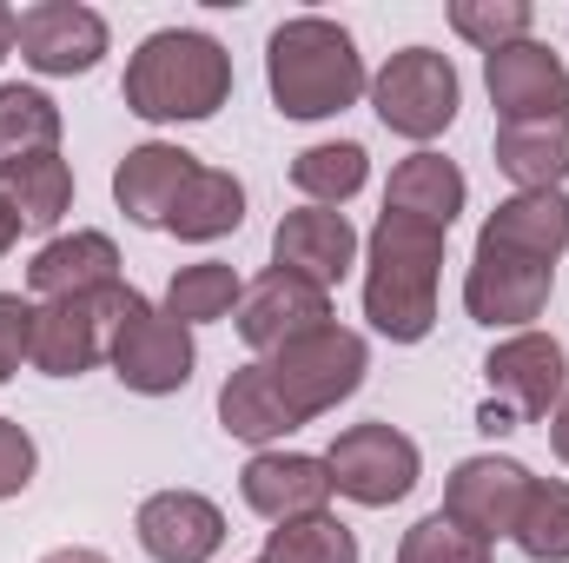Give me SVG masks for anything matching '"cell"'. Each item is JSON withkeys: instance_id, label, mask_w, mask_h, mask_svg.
I'll list each match as a JSON object with an SVG mask.
<instances>
[{"instance_id": "6da1fadb", "label": "cell", "mask_w": 569, "mask_h": 563, "mask_svg": "<svg viewBox=\"0 0 569 563\" xmlns=\"http://www.w3.org/2000/svg\"><path fill=\"white\" fill-rule=\"evenodd\" d=\"M127 113H140L152 127L166 120H212L232 100V53L199 33V27H166L140 40V53L127 60Z\"/></svg>"}, {"instance_id": "7a4b0ae2", "label": "cell", "mask_w": 569, "mask_h": 563, "mask_svg": "<svg viewBox=\"0 0 569 563\" xmlns=\"http://www.w3.org/2000/svg\"><path fill=\"white\" fill-rule=\"evenodd\" d=\"M266 80L284 120H331L358 107V93L371 87L358 40L325 13H298L266 40Z\"/></svg>"}, {"instance_id": "3957f363", "label": "cell", "mask_w": 569, "mask_h": 563, "mask_svg": "<svg viewBox=\"0 0 569 563\" xmlns=\"http://www.w3.org/2000/svg\"><path fill=\"white\" fill-rule=\"evenodd\" d=\"M437 273H443V233L385 213L371 226V266H365V318L391 345H418L437 325Z\"/></svg>"}, {"instance_id": "277c9868", "label": "cell", "mask_w": 569, "mask_h": 563, "mask_svg": "<svg viewBox=\"0 0 569 563\" xmlns=\"http://www.w3.org/2000/svg\"><path fill=\"white\" fill-rule=\"evenodd\" d=\"M107 358H113V378L140 398H166V392H186L199 352H192V332L179 318H166V305L140 298L133 285L120 292V312H113V332H107Z\"/></svg>"}, {"instance_id": "5b68a950", "label": "cell", "mask_w": 569, "mask_h": 563, "mask_svg": "<svg viewBox=\"0 0 569 563\" xmlns=\"http://www.w3.org/2000/svg\"><path fill=\"white\" fill-rule=\"evenodd\" d=\"M266 372H272L279 398L291 405V418L311 424V418H325V412H338V405L365 385L371 352H365L358 332H345V325H318V332H305V338L279 345V352L266 358Z\"/></svg>"}, {"instance_id": "8992f818", "label": "cell", "mask_w": 569, "mask_h": 563, "mask_svg": "<svg viewBox=\"0 0 569 563\" xmlns=\"http://www.w3.org/2000/svg\"><path fill=\"white\" fill-rule=\"evenodd\" d=\"M457 67H450V53H437V47H405V53H391L385 67H378V80H371V107H378V120L391 127V134H405V140H437L450 120H457Z\"/></svg>"}, {"instance_id": "52a82bcc", "label": "cell", "mask_w": 569, "mask_h": 563, "mask_svg": "<svg viewBox=\"0 0 569 563\" xmlns=\"http://www.w3.org/2000/svg\"><path fill=\"white\" fill-rule=\"evenodd\" d=\"M325 471H331V491L365 504V511H385L398 497H411L418 484V444L398 431V424H351L331 437L325 451Z\"/></svg>"}, {"instance_id": "ba28073f", "label": "cell", "mask_w": 569, "mask_h": 563, "mask_svg": "<svg viewBox=\"0 0 569 563\" xmlns=\"http://www.w3.org/2000/svg\"><path fill=\"white\" fill-rule=\"evenodd\" d=\"M550 285H557V266L477 239L470 273H463V312H470L477 325H490V332H497V325H530V318H543Z\"/></svg>"}, {"instance_id": "9c48e42d", "label": "cell", "mask_w": 569, "mask_h": 563, "mask_svg": "<svg viewBox=\"0 0 569 563\" xmlns=\"http://www.w3.org/2000/svg\"><path fill=\"white\" fill-rule=\"evenodd\" d=\"M483 378H490V398H497L517 424L550 418L569 398V358L550 332H517V338H503V345L483 358Z\"/></svg>"}, {"instance_id": "30bf717a", "label": "cell", "mask_w": 569, "mask_h": 563, "mask_svg": "<svg viewBox=\"0 0 569 563\" xmlns=\"http://www.w3.org/2000/svg\"><path fill=\"white\" fill-rule=\"evenodd\" d=\"M20 60L47 80H73V73H93L100 53H107V20L93 7H73V0H40L20 13V33H13Z\"/></svg>"}, {"instance_id": "8fae6325", "label": "cell", "mask_w": 569, "mask_h": 563, "mask_svg": "<svg viewBox=\"0 0 569 563\" xmlns=\"http://www.w3.org/2000/svg\"><path fill=\"white\" fill-rule=\"evenodd\" d=\"M120 292H93V298H53L33 312V365L47 378H80L93 372V358L107 352V332H113V312H120Z\"/></svg>"}, {"instance_id": "7c38bea8", "label": "cell", "mask_w": 569, "mask_h": 563, "mask_svg": "<svg viewBox=\"0 0 569 563\" xmlns=\"http://www.w3.org/2000/svg\"><path fill=\"white\" fill-rule=\"evenodd\" d=\"M530 471L517 457H463L443 484V517H457L463 531H477L483 544L510 537L517 517H523V497H530Z\"/></svg>"}, {"instance_id": "4fadbf2b", "label": "cell", "mask_w": 569, "mask_h": 563, "mask_svg": "<svg viewBox=\"0 0 569 563\" xmlns=\"http://www.w3.org/2000/svg\"><path fill=\"white\" fill-rule=\"evenodd\" d=\"M483 87H490V107L503 113V127L550 120L569 107V67L543 40H517V47L483 53Z\"/></svg>"}, {"instance_id": "5bb4252c", "label": "cell", "mask_w": 569, "mask_h": 563, "mask_svg": "<svg viewBox=\"0 0 569 563\" xmlns=\"http://www.w3.org/2000/svg\"><path fill=\"white\" fill-rule=\"evenodd\" d=\"M318 325H331V292L298 279V273H279V266L266 279H252L246 298H239V338L252 352H279V345L318 332Z\"/></svg>"}, {"instance_id": "9a60e30c", "label": "cell", "mask_w": 569, "mask_h": 563, "mask_svg": "<svg viewBox=\"0 0 569 563\" xmlns=\"http://www.w3.org/2000/svg\"><path fill=\"white\" fill-rule=\"evenodd\" d=\"M133 531H140V551L152 563H212L226 544V511L199 491H152Z\"/></svg>"}, {"instance_id": "2e32d148", "label": "cell", "mask_w": 569, "mask_h": 563, "mask_svg": "<svg viewBox=\"0 0 569 563\" xmlns=\"http://www.w3.org/2000/svg\"><path fill=\"white\" fill-rule=\"evenodd\" d=\"M272 266L331 292V285L358 266V233L331 206H298V213H284L279 233H272Z\"/></svg>"}, {"instance_id": "e0dca14e", "label": "cell", "mask_w": 569, "mask_h": 563, "mask_svg": "<svg viewBox=\"0 0 569 563\" xmlns=\"http://www.w3.org/2000/svg\"><path fill=\"white\" fill-rule=\"evenodd\" d=\"M239 491L259 517L291 524V517H318L331 504V471H325V457H305V451H259L239 471Z\"/></svg>"}, {"instance_id": "ac0fdd59", "label": "cell", "mask_w": 569, "mask_h": 563, "mask_svg": "<svg viewBox=\"0 0 569 563\" xmlns=\"http://www.w3.org/2000/svg\"><path fill=\"white\" fill-rule=\"evenodd\" d=\"M192 172H199V152L166 146V140H146V146H133V152L120 159L113 199H120V213H127L133 226H166V213L179 206V192H186Z\"/></svg>"}, {"instance_id": "d6986e66", "label": "cell", "mask_w": 569, "mask_h": 563, "mask_svg": "<svg viewBox=\"0 0 569 563\" xmlns=\"http://www.w3.org/2000/svg\"><path fill=\"white\" fill-rule=\"evenodd\" d=\"M33 298H93V292H113L120 285V246L107 233H73V239H47L27 266Z\"/></svg>"}, {"instance_id": "ffe728a7", "label": "cell", "mask_w": 569, "mask_h": 563, "mask_svg": "<svg viewBox=\"0 0 569 563\" xmlns=\"http://www.w3.org/2000/svg\"><path fill=\"white\" fill-rule=\"evenodd\" d=\"M497 172L517 179V192H563V179H569V113L497 127Z\"/></svg>"}, {"instance_id": "44dd1931", "label": "cell", "mask_w": 569, "mask_h": 563, "mask_svg": "<svg viewBox=\"0 0 569 563\" xmlns=\"http://www.w3.org/2000/svg\"><path fill=\"white\" fill-rule=\"evenodd\" d=\"M463 199H470V186H463L457 159H443V152H411V159L391 172L385 213H398V219H418V226L450 233V226H457V213H463Z\"/></svg>"}, {"instance_id": "7402d4cb", "label": "cell", "mask_w": 569, "mask_h": 563, "mask_svg": "<svg viewBox=\"0 0 569 563\" xmlns=\"http://www.w3.org/2000/svg\"><path fill=\"white\" fill-rule=\"evenodd\" d=\"M477 239H490V246H510V253H530V259H543V266H557L569 253V199L563 192H510L490 219H483V233Z\"/></svg>"}, {"instance_id": "603a6c76", "label": "cell", "mask_w": 569, "mask_h": 563, "mask_svg": "<svg viewBox=\"0 0 569 563\" xmlns=\"http://www.w3.org/2000/svg\"><path fill=\"white\" fill-rule=\"evenodd\" d=\"M246 219V186L226 172V166H199L179 192V206L166 213V233L172 239H192V246H212L226 233H239Z\"/></svg>"}, {"instance_id": "cb8c5ba5", "label": "cell", "mask_w": 569, "mask_h": 563, "mask_svg": "<svg viewBox=\"0 0 569 563\" xmlns=\"http://www.w3.org/2000/svg\"><path fill=\"white\" fill-rule=\"evenodd\" d=\"M0 199L20 213V226L33 233H53L73 206V166L60 152H33V159H13L0 166Z\"/></svg>"}, {"instance_id": "d4e9b609", "label": "cell", "mask_w": 569, "mask_h": 563, "mask_svg": "<svg viewBox=\"0 0 569 563\" xmlns=\"http://www.w3.org/2000/svg\"><path fill=\"white\" fill-rule=\"evenodd\" d=\"M219 424L232 437H246V444H279L284 431H298V418H291V405L279 398V385H272L266 365H239L219 385Z\"/></svg>"}, {"instance_id": "484cf974", "label": "cell", "mask_w": 569, "mask_h": 563, "mask_svg": "<svg viewBox=\"0 0 569 563\" xmlns=\"http://www.w3.org/2000/svg\"><path fill=\"white\" fill-rule=\"evenodd\" d=\"M239 298H246V285H239L232 266L199 259V266H179V273H172V285H166V318H179V325L192 332V325L232 318V312H239Z\"/></svg>"}, {"instance_id": "4316f807", "label": "cell", "mask_w": 569, "mask_h": 563, "mask_svg": "<svg viewBox=\"0 0 569 563\" xmlns=\"http://www.w3.org/2000/svg\"><path fill=\"white\" fill-rule=\"evenodd\" d=\"M371 172V152L358 140H325V146H305L291 159V186L311 199V206H345Z\"/></svg>"}, {"instance_id": "83f0119b", "label": "cell", "mask_w": 569, "mask_h": 563, "mask_svg": "<svg viewBox=\"0 0 569 563\" xmlns=\"http://www.w3.org/2000/svg\"><path fill=\"white\" fill-rule=\"evenodd\" d=\"M53 146H60V107L40 87H0V166Z\"/></svg>"}, {"instance_id": "f1b7e54d", "label": "cell", "mask_w": 569, "mask_h": 563, "mask_svg": "<svg viewBox=\"0 0 569 563\" xmlns=\"http://www.w3.org/2000/svg\"><path fill=\"white\" fill-rule=\"evenodd\" d=\"M517 551L537 563H569V484L557 477H537L530 497H523V517H517Z\"/></svg>"}, {"instance_id": "f546056e", "label": "cell", "mask_w": 569, "mask_h": 563, "mask_svg": "<svg viewBox=\"0 0 569 563\" xmlns=\"http://www.w3.org/2000/svg\"><path fill=\"white\" fill-rule=\"evenodd\" d=\"M259 563H358V537H351L331 511L291 517V524H279V531L266 537V557Z\"/></svg>"}, {"instance_id": "4dcf8cb0", "label": "cell", "mask_w": 569, "mask_h": 563, "mask_svg": "<svg viewBox=\"0 0 569 563\" xmlns=\"http://www.w3.org/2000/svg\"><path fill=\"white\" fill-rule=\"evenodd\" d=\"M530 20H537L530 0H450V27H457L470 47H483V53L530 40Z\"/></svg>"}, {"instance_id": "1f68e13d", "label": "cell", "mask_w": 569, "mask_h": 563, "mask_svg": "<svg viewBox=\"0 0 569 563\" xmlns=\"http://www.w3.org/2000/svg\"><path fill=\"white\" fill-rule=\"evenodd\" d=\"M398 563H490V544H483L477 531H463L457 517L430 511V517H418V524L405 531Z\"/></svg>"}, {"instance_id": "d6a6232c", "label": "cell", "mask_w": 569, "mask_h": 563, "mask_svg": "<svg viewBox=\"0 0 569 563\" xmlns=\"http://www.w3.org/2000/svg\"><path fill=\"white\" fill-rule=\"evenodd\" d=\"M20 358H33V305L20 292H0V385L20 372Z\"/></svg>"}, {"instance_id": "836d02e7", "label": "cell", "mask_w": 569, "mask_h": 563, "mask_svg": "<svg viewBox=\"0 0 569 563\" xmlns=\"http://www.w3.org/2000/svg\"><path fill=\"white\" fill-rule=\"evenodd\" d=\"M33 484V437L13 418H0V497H20Z\"/></svg>"}, {"instance_id": "e575fe53", "label": "cell", "mask_w": 569, "mask_h": 563, "mask_svg": "<svg viewBox=\"0 0 569 563\" xmlns=\"http://www.w3.org/2000/svg\"><path fill=\"white\" fill-rule=\"evenodd\" d=\"M477 431H490V437H503V431H517V418H510V412H503V405L490 398V405L477 412Z\"/></svg>"}, {"instance_id": "d590c367", "label": "cell", "mask_w": 569, "mask_h": 563, "mask_svg": "<svg viewBox=\"0 0 569 563\" xmlns=\"http://www.w3.org/2000/svg\"><path fill=\"white\" fill-rule=\"evenodd\" d=\"M550 451H557V457L569 464V398L557 405V412H550Z\"/></svg>"}, {"instance_id": "8d00e7d4", "label": "cell", "mask_w": 569, "mask_h": 563, "mask_svg": "<svg viewBox=\"0 0 569 563\" xmlns=\"http://www.w3.org/2000/svg\"><path fill=\"white\" fill-rule=\"evenodd\" d=\"M13 239H20V213H13V206L0 199V259L13 253Z\"/></svg>"}, {"instance_id": "74e56055", "label": "cell", "mask_w": 569, "mask_h": 563, "mask_svg": "<svg viewBox=\"0 0 569 563\" xmlns=\"http://www.w3.org/2000/svg\"><path fill=\"white\" fill-rule=\"evenodd\" d=\"M40 563H113V557H100V551H87V544H67V551H53V557H40Z\"/></svg>"}, {"instance_id": "f35d334b", "label": "cell", "mask_w": 569, "mask_h": 563, "mask_svg": "<svg viewBox=\"0 0 569 563\" xmlns=\"http://www.w3.org/2000/svg\"><path fill=\"white\" fill-rule=\"evenodd\" d=\"M13 33H20V13H13V7H0V60L13 53Z\"/></svg>"}]
</instances>
